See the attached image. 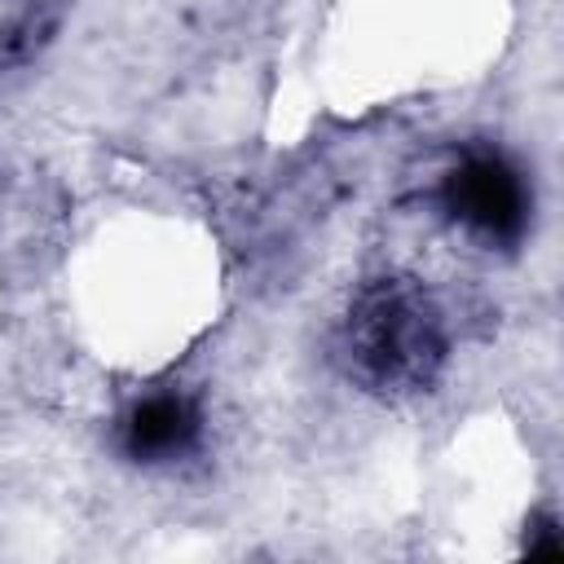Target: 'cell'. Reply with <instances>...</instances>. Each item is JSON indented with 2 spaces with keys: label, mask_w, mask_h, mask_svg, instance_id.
Segmentation results:
<instances>
[{
  "label": "cell",
  "mask_w": 564,
  "mask_h": 564,
  "mask_svg": "<svg viewBox=\"0 0 564 564\" xmlns=\"http://www.w3.org/2000/svg\"><path fill=\"white\" fill-rule=\"evenodd\" d=\"M344 348L357 379H366L370 388L383 392L423 388L445 361L441 313L414 282L401 278L375 282L357 295L348 313Z\"/></svg>",
  "instance_id": "6da1fadb"
},
{
  "label": "cell",
  "mask_w": 564,
  "mask_h": 564,
  "mask_svg": "<svg viewBox=\"0 0 564 564\" xmlns=\"http://www.w3.org/2000/svg\"><path fill=\"white\" fill-rule=\"evenodd\" d=\"M441 203L454 225H463L485 247H511L524 238L533 216V189L524 172L502 150L463 154L441 185Z\"/></svg>",
  "instance_id": "7a4b0ae2"
},
{
  "label": "cell",
  "mask_w": 564,
  "mask_h": 564,
  "mask_svg": "<svg viewBox=\"0 0 564 564\" xmlns=\"http://www.w3.org/2000/svg\"><path fill=\"white\" fill-rule=\"evenodd\" d=\"M203 441V410L185 392H150L132 401L119 419V445L132 463L167 467L198 449Z\"/></svg>",
  "instance_id": "3957f363"
}]
</instances>
